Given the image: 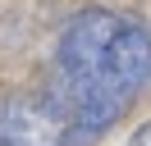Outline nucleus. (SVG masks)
<instances>
[{
    "label": "nucleus",
    "mask_w": 151,
    "mask_h": 146,
    "mask_svg": "<svg viewBox=\"0 0 151 146\" xmlns=\"http://www.w3.org/2000/svg\"><path fill=\"white\" fill-rule=\"evenodd\" d=\"M119 23L124 18L110 9H83L64 23L55 41V73H50L46 96L69 119V146H92L133 100V91L105 64Z\"/></svg>",
    "instance_id": "nucleus-1"
},
{
    "label": "nucleus",
    "mask_w": 151,
    "mask_h": 146,
    "mask_svg": "<svg viewBox=\"0 0 151 146\" xmlns=\"http://www.w3.org/2000/svg\"><path fill=\"white\" fill-rule=\"evenodd\" d=\"M0 146H69V119L46 91L0 100Z\"/></svg>",
    "instance_id": "nucleus-2"
},
{
    "label": "nucleus",
    "mask_w": 151,
    "mask_h": 146,
    "mask_svg": "<svg viewBox=\"0 0 151 146\" xmlns=\"http://www.w3.org/2000/svg\"><path fill=\"white\" fill-rule=\"evenodd\" d=\"M105 64H110V73L133 91V96L151 82V32L137 23V18H124L119 23L110 50H105Z\"/></svg>",
    "instance_id": "nucleus-3"
},
{
    "label": "nucleus",
    "mask_w": 151,
    "mask_h": 146,
    "mask_svg": "<svg viewBox=\"0 0 151 146\" xmlns=\"http://www.w3.org/2000/svg\"><path fill=\"white\" fill-rule=\"evenodd\" d=\"M128 146H151V123H142L137 132H133V142H128Z\"/></svg>",
    "instance_id": "nucleus-4"
}]
</instances>
